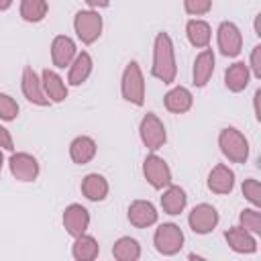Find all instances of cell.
I'll return each instance as SVG.
<instances>
[{"instance_id": "obj_16", "label": "cell", "mask_w": 261, "mask_h": 261, "mask_svg": "<svg viewBox=\"0 0 261 261\" xmlns=\"http://www.w3.org/2000/svg\"><path fill=\"white\" fill-rule=\"evenodd\" d=\"M224 239L228 243V247L234 253H255L257 251V241L255 234L249 232L243 226H232L228 230H224Z\"/></svg>"}, {"instance_id": "obj_32", "label": "cell", "mask_w": 261, "mask_h": 261, "mask_svg": "<svg viewBox=\"0 0 261 261\" xmlns=\"http://www.w3.org/2000/svg\"><path fill=\"white\" fill-rule=\"evenodd\" d=\"M184 8L192 16H202V14L210 12L212 0H184Z\"/></svg>"}, {"instance_id": "obj_12", "label": "cell", "mask_w": 261, "mask_h": 261, "mask_svg": "<svg viewBox=\"0 0 261 261\" xmlns=\"http://www.w3.org/2000/svg\"><path fill=\"white\" fill-rule=\"evenodd\" d=\"M63 226L73 239L84 234L90 226V212L82 204H69L63 210Z\"/></svg>"}, {"instance_id": "obj_23", "label": "cell", "mask_w": 261, "mask_h": 261, "mask_svg": "<svg viewBox=\"0 0 261 261\" xmlns=\"http://www.w3.org/2000/svg\"><path fill=\"white\" fill-rule=\"evenodd\" d=\"M186 202H188V196H186L184 188L173 186V184H169V186L165 188L163 196H161V208H163L165 214H171V216L184 212Z\"/></svg>"}, {"instance_id": "obj_29", "label": "cell", "mask_w": 261, "mask_h": 261, "mask_svg": "<svg viewBox=\"0 0 261 261\" xmlns=\"http://www.w3.org/2000/svg\"><path fill=\"white\" fill-rule=\"evenodd\" d=\"M239 220H241V226L247 228L249 232L261 234V212H259V208H255V206L253 208H245L241 212Z\"/></svg>"}, {"instance_id": "obj_36", "label": "cell", "mask_w": 261, "mask_h": 261, "mask_svg": "<svg viewBox=\"0 0 261 261\" xmlns=\"http://www.w3.org/2000/svg\"><path fill=\"white\" fill-rule=\"evenodd\" d=\"M259 98H261V90H257V92H255V96H253V104H255V118H257V120H261V110H259Z\"/></svg>"}, {"instance_id": "obj_15", "label": "cell", "mask_w": 261, "mask_h": 261, "mask_svg": "<svg viewBox=\"0 0 261 261\" xmlns=\"http://www.w3.org/2000/svg\"><path fill=\"white\" fill-rule=\"evenodd\" d=\"M232 188H234V171L224 163L214 165L208 173V190L214 194H230Z\"/></svg>"}, {"instance_id": "obj_31", "label": "cell", "mask_w": 261, "mask_h": 261, "mask_svg": "<svg viewBox=\"0 0 261 261\" xmlns=\"http://www.w3.org/2000/svg\"><path fill=\"white\" fill-rule=\"evenodd\" d=\"M243 196H245L255 208H259V206H261V186H259V181L253 179V177L245 179V181H243Z\"/></svg>"}, {"instance_id": "obj_24", "label": "cell", "mask_w": 261, "mask_h": 261, "mask_svg": "<svg viewBox=\"0 0 261 261\" xmlns=\"http://www.w3.org/2000/svg\"><path fill=\"white\" fill-rule=\"evenodd\" d=\"M186 35H188V41L198 47V49H206L210 45V39H212V29L206 20H200V18H192L188 20L186 24Z\"/></svg>"}, {"instance_id": "obj_30", "label": "cell", "mask_w": 261, "mask_h": 261, "mask_svg": "<svg viewBox=\"0 0 261 261\" xmlns=\"http://www.w3.org/2000/svg\"><path fill=\"white\" fill-rule=\"evenodd\" d=\"M18 116V104L12 96L0 92V120H14Z\"/></svg>"}, {"instance_id": "obj_22", "label": "cell", "mask_w": 261, "mask_h": 261, "mask_svg": "<svg viewBox=\"0 0 261 261\" xmlns=\"http://www.w3.org/2000/svg\"><path fill=\"white\" fill-rule=\"evenodd\" d=\"M249 80H251V71L245 61H237L228 65L224 71V84L230 92H243L249 86Z\"/></svg>"}, {"instance_id": "obj_38", "label": "cell", "mask_w": 261, "mask_h": 261, "mask_svg": "<svg viewBox=\"0 0 261 261\" xmlns=\"http://www.w3.org/2000/svg\"><path fill=\"white\" fill-rule=\"evenodd\" d=\"M2 165H4V155H2V151H0V175H2Z\"/></svg>"}, {"instance_id": "obj_17", "label": "cell", "mask_w": 261, "mask_h": 261, "mask_svg": "<svg viewBox=\"0 0 261 261\" xmlns=\"http://www.w3.org/2000/svg\"><path fill=\"white\" fill-rule=\"evenodd\" d=\"M212 73H214V53L212 49H202L194 59V69H192L194 86L204 88L210 82Z\"/></svg>"}, {"instance_id": "obj_34", "label": "cell", "mask_w": 261, "mask_h": 261, "mask_svg": "<svg viewBox=\"0 0 261 261\" xmlns=\"http://www.w3.org/2000/svg\"><path fill=\"white\" fill-rule=\"evenodd\" d=\"M0 149H6V151L14 149V141L10 137V130L6 126H2V124H0Z\"/></svg>"}, {"instance_id": "obj_8", "label": "cell", "mask_w": 261, "mask_h": 261, "mask_svg": "<svg viewBox=\"0 0 261 261\" xmlns=\"http://www.w3.org/2000/svg\"><path fill=\"white\" fill-rule=\"evenodd\" d=\"M216 41H218V49L224 57H237L243 49V35L239 31V27L230 20L220 22V27L216 31Z\"/></svg>"}, {"instance_id": "obj_35", "label": "cell", "mask_w": 261, "mask_h": 261, "mask_svg": "<svg viewBox=\"0 0 261 261\" xmlns=\"http://www.w3.org/2000/svg\"><path fill=\"white\" fill-rule=\"evenodd\" d=\"M90 8H106L110 4V0H84Z\"/></svg>"}, {"instance_id": "obj_37", "label": "cell", "mask_w": 261, "mask_h": 261, "mask_svg": "<svg viewBox=\"0 0 261 261\" xmlns=\"http://www.w3.org/2000/svg\"><path fill=\"white\" fill-rule=\"evenodd\" d=\"M12 6V0H0V12H4V10H8Z\"/></svg>"}, {"instance_id": "obj_11", "label": "cell", "mask_w": 261, "mask_h": 261, "mask_svg": "<svg viewBox=\"0 0 261 261\" xmlns=\"http://www.w3.org/2000/svg\"><path fill=\"white\" fill-rule=\"evenodd\" d=\"M20 88H22V94L24 98L31 102V104H37V106H49V98L45 96L43 92V84H41V77L37 75V71L27 65L22 69V77H20Z\"/></svg>"}, {"instance_id": "obj_13", "label": "cell", "mask_w": 261, "mask_h": 261, "mask_svg": "<svg viewBox=\"0 0 261 261\" xmlns=\"http://www.w3.org/2000/svg\"><path fill=\"white\" fill-rule=\"evenodd\" d=\"M77 55V47L73 43L71 37L67 35H57L51 43V59H53V65L59 67V69H65L69 67V63L73 61V57Z\"/></svg>"}, {"instance_id": "obj_4", "label": "cell", "mask_w": 261, "mask_h": 261, "mask_svg": "<svg viewBox=\"0 0 261 261\" xmlns=\"http://www.w3.org/2000/svg\"><path fill=\"white\" fill-rule=\"evenodd\" d=\"M102 27H104V22H102V16L98 14V10L90 8V10L75 12L73 31L84 45H92L94 41H98V37L102 35Z\"/></svg>"}, {"instance_id": "obj_21", "label": "cell", "mask_w": 261, "mask_h": 261, "mask_svg": "<svg viewBox=\"0 0 261 261\" xmlns=\"http://www.w3.org/2000/svg\"><path fill=\"white\" fill-rule=\"evenodd\" d=\"M96 151H98L96 141H94L92 137H86V135L75 137V139L71 141V145H69V157H71V161L77 163V165L90 163V161L96 157Z\"/></svg>"}, {"instance_id": "obj_6", "label": "cell", "mask_w": 261, "mask_h": 261, "mask_svg": "<svg viewBox=\"0 0 261 261\" xmlns=\"http://www.w3.org/2000/svg\"><path fill=\"white\" fill-rule=\"evenodd\" d=\"M139 137L143 141V145L151 151H157L165 145L167 141V133H165V126L161 122V118L153 112H147L139 124Z\"/></svg>"}, {"instance_id": "obj_1", "label": "cell", "mask_w": 261, "mask_h": 261, "mask_svg": "<svg viewBox=\"0 0 261 261\" xmlns=\"http://www.w3.org/2000/svg\"><path fill=\"white\" fill-rule=\"evenodd\" d=\"M151 73H153V77L161 80L163 84L175 82V75H177L175 51H173V41L167 33H157V37H155Z\"/></svg>"}, {"instance_id": "obj_14", "label": "cell", "mask_w": 261, "mask_h": 261, "mask_svg": "<svg viewBox=\"0 0 261 261\" xmlns=\"http://www.w3.org/2000/svg\"><path fill=\"white\" fill-rule=\"evenodd\" d=\"M128 222L137 228H147L151 224L157 222V208L149 202V200H135L130 206H128Z\"/></svg>"}, {"instance_id": "obj_26", "label": "cell", "mask_w": 261, "mask_h": 261, "mask_svg": "<svg viewBox=\"0 0 261 261\" xmlns=\"http://www.w3.org/2000/svg\"><path fill=\"white\" fill-rule=\"evenodd\" d=\"M98 253H100V245L94 237H90L86 232L75 237L73 247H71V255L75 261H94L98 257Z\"/></svg>"}, {"instance_id": "obj_20", "label": "cell", "mask_w": 261, "mask_h": 261, "mask_svg": "<svg viewBox=\"0 0 261 261\" xmlns=\"http://www.w3.org/2000/svg\"><path fill=\"white\" fill-rule=\"evenodd\" d=\"M163 104H165V108H167L169 112H173V114H184V112H188V110L192 108L194 96H192V92H190L188 88L175 86V88H171V90L165 94Z\"/></svg>"}, {"instance_id": "obj_9", "label": "cell", "mask_w": 261, "mask_h": 261, "mask_svg": "<svg viewBox=\"0 0 261 261\" xmlns=\"http://www.w3.org/2000/svg\"><path fill=\"white\" fill-rule=\"evenodd\" d=\"M8 167L14 179L18 181H35L39 177V161L24 151L12 153L8 159Z\"/></svg>"}, {"instance_id": "obj_2", "label": "cell", "mask_w": 261, "mask_h": 261, "mask_svg": "<svg viewBox=\"0 0 261 261\" xmlns=\"http://www.w3.org/2000/svg\"><path fill=\"white\" fill-rule=\"evenodd\" d=\"M218 147H220L222 155L232 163H245L249 159V141L234 126H226L220 130Z\"/></svg>"}, {"instance_id": "obj_3", "label": "cell", "mask_w": 261, "mask_h": 261, "mask_svg": "<svg viewBox=\"0 0 261 261\" xmlns=\"http://www.w3.org/2000/svg\"><path fill=\"white\" fill-rule=\"evenodd\" d=\"M120 92L122 98L135 106H143L145 102V77L143 71L139 67L137 61H130L124 71H122V80H120Z\"/></svg>"}, {"instance_id": "obj_10", "label": "cell", "mask_w": 261, "mask_h": 261, "mask_svg": "<svg viewBox=\"0 0 261 261\" xmlns=\"http://www.w3.org/2000/svg\"><path fill=\"white\" fill-rule=\"evenodd\" d=\"M188 224L196 234H208L218 224V212L212 204H198L188 216Z\"/></svg>"}, {"instance_id": "obj_25", "label": "cell", "mask_w": 261, "mask_h": 261, "mask_svg": "<svg viewBox=\"0 0 261 261\" xmlns=\"http://www.w3.org/2000/svg\"><path fill=\"white\" fill-rule=\"evenodd\" d=\"M82 194L92 202H102L108 196V181L100 173H88L82 179Z\"/></svg>"}, {"instance_id": "obj_27", "label": "cell", "mask_w": 261, "mask_h": 261, "mask_svg": "<svg viewBox=\"0 0 261 261\" xmlns=\"http://www.w3.org/2000/svg\"><path fill=\"white\" fill-rule=\"evenodd\" d=\"M112 255L118 261H137L141 257V245L133 237H120L112 247Z\"/></svg>"}, {"instance_id": "obj_7", "label": "cell", "mask_w": 261, "mask_h": 261, "mask_svg": "<svg viewBox=\"0 0 261 261\" xmlns=\"http://www.w3.org/2000/svg\"><path fill=\"white\" fill-rule=\"evenodd\" d=\"M143 175L151 184V188H155V190H163V188H167L171 184V169H169V165L165 163L163 157H159L155 153L145 157V161H143Z\"/></svg>"}, {"instance_id": "obj_18", "label": "cell", "mask_w": 261, "mask_h": 261, "mask_svg": "<svg viewBox=\"0 0 261 261\" xmlns=\"http://www.w3.org/2000/svg\"><path fill=\"white\" fill-rule=\"evenodd\" d=\"M41 84H43V92L49 98V102H63L67 98V86L63 82V77L53 71V69H43L41 73Z\"/></svg>"}, {"instance_id": "obj_28", "label": "cell", "mask_w": 261, "mask_h": 261, "mask_svg": "<svg viewBox=\"0 0 261 261\" xmlns=\"http://www.w3.org/2000/svg\"><path fill=\"white\" fill-rule=\"evenodd\" d=\"M47 0H20V16L27 22H41L47 16Z\"/></svg>"}, {"instance_id": "obj_33", "label": "cell", "mask_w": 261, "mask_h": 261, "mask_svg": "<svg viewBox=\"0 0 261 261\" xmlns=\"http://www.w3.org/2000/svg\"><path fill=\"white\" fill-rule=\"evenodd\" d=\"M249 71L255 77H261V45H255L251 51V61H249Z\"/></svg>"}, {"instance_id": "obj_19", "label": "cell", "mask_w": 261, "mask_h": 261, "mask_svg": "<svg viewBox=\"0 0 261 261\" xmlns=\"http://www.w3.org/2000/svg\"><path fill=\"white\" fill-rule=\"evenodd\" d=\"M92 67H94V61L90 57V53L82 51L73 57V61L69 63V71H67V84L69 86H82L90 73H92Z\"/></svg>"}, {"instance_id": "obj_5", "label": "cell", "mask_w": 261, "mask_h": 261, "mask_svg": "<svg viewBox=\"0 0 261 261\" xmlns=\"http://www.w3.org/2000/svg\"><path fill=\"white\" fill-rule=\"evenodd\" d=\"M153 245L161 255H175L184 247V232L173 222H163L153 234Z\"/></svg>"}]
</instances>
